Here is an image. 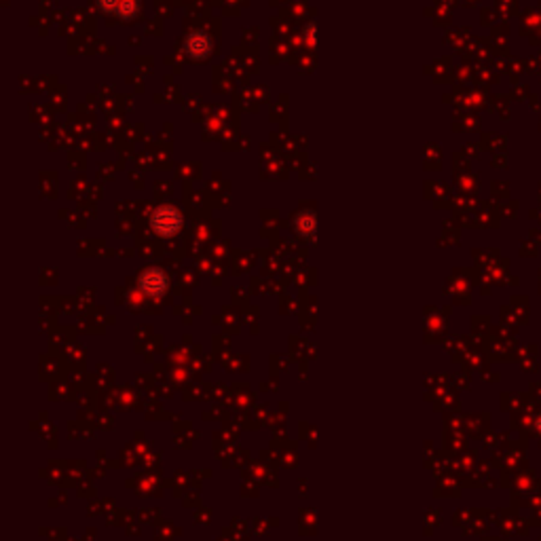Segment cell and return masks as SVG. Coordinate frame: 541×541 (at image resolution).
I'll list each match as a JSON object with an SVG mask.
<instances>
[{
	"instance_id": "cell-1",
	"label": "cell",
	"mask_w": 541,
	"mask_h": 541,
	"mask_svg": "<svg viewBox=\"0 0 541 541\" xmlns=\"http://www.w3.org/2000/svg\"><path fill=\"white\" fill-rule=\"evenodd\" d=\"M180 225H182V216H180V212L175 208H159L152 216V227L156 233L161 235H171L180 229Z\"/></svg>"
},
{
	"instance_id": "cell-2",
	"label": "cell",
	"mask_w": 541,
	"mask_h": 541,
	"mask_svg": "<svg viewBox=\"0 0 541 541\" xmlns=\"http://www.w3.org/2000/svg\"><path fill=\"white\" fill-rule=\"evenodd\" d=\"M187 51L193 58H206L212 51V41L206 32H193L187 39Z\"/></svg>"
},
{
	"instance_id": "cell-3",
	"label": "cell",
	"mask_w": 541,
	"mask_h": 541,
	"mask_svg": "<svg viewBox=\"0 0 541 541\" xmlns=\"http://www.w3.org/2000/svg\"><path fill=\"white\" fill-rule=\"evenodd\" d=\"M140 286H142L144 292H148V294H161V292L167 288V279H165V275H163L159 269H150V271H146V273L142 275Z\"/></svg>"
},
{
	"instance_id": "cell-4",
	"label": "cell",
	"mask_w": 541,
	"mask_h": 541,
	"mask_svg": "<svg viewBox=\"0 0 541 541\" xmlns=\"http://www.w3.org/2000/svg\"><path fill=\"white\" fill-rule=\"evenodd\" d=\"M98 3L106 11H119L123 15H131L138 11V0H98Z\"/></svg>"
}]
</instances>
